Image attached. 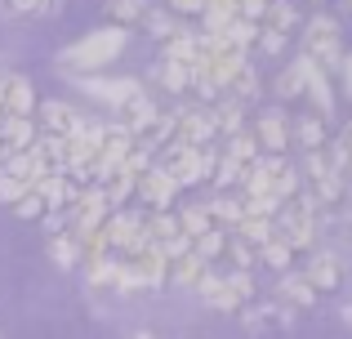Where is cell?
Segmentation results:
<instances>
[{"mask_svg":"<svg viewBox=\"0 0 352 339\" xmlns=\"http://www.w3.org/2000/svg\"><path fill=\"white\" fill-rule=\"evenodd\" d=\"M241 210H245V219H276V215H281V197H276V192H267V197H250V201H241Z\"/></svg>","mask_w":352,"mask_h":339,"instance_id":"ab89813d","label":"cell"},{"mask_svg":"<svg viewBox=\"0 0 352 339\" xmlns=\"http://www.w3.org/2000/svg\"><path fill=\"white\" fill-rule=\"evenodd\" d=\"M0 103H5V72H0ZM0 121H5V107H0Z\"/></svg>","mask_w":352,"mask_h":339,"instance_id":"6f0895ef","label":"cell"},{"mask_svg":"<svg viewBox=\"0 0 352 339\" xmlns=\"http://www.w3.org/2000/svg\"><path fill=\"white\" fill-rule=\"evenodd\" d=\"M36 125H41V134H50V139H72V134L80 130V112L72 103H63V98H50V103L36 107Z\"/></svg>","mask_w":352,"mask_h":339,"instance_id":"ba28073f","label":"cell"},{"mask_svg":"<svg viewBox=\"0 0 352 339\" xmlns=\"http://www.w3.org/2000/svg\"><path fill=\"white\" fill-rule=\"evenodd\" d=\"M156 116H161V107H156L147 94H138V98H129L125 107H116V125H120L125 134H134V139H143V134L152 130Z\"/></svg>","mask_w":352,"mask_h":339,"instance_id":"2e32d148","label":"cell"},{"mask_svg":"<svg viewBox=\"0 0 352 339\" xmlns=\"http://www.w3.org/2000/svg\"><path fill=\"white\" fill-rule=\"evenodd\" d=\"M219 161H223V148H219V143L197 148V152H192V161H188V170L179 174V188H201V183H210V179H214V170H219Z\"/></svg>","mask_w":352,"mask_h":339,"instance_id":"ac0fdd59","label":"cell"},{"mask_svg":"<svg viewBox=\"0 0 352 339\" xmlns=\"http://www.w3.org/2000/svg\"><path fill=\"white\" fill-rule=\"evenodd\" d=\"M258 263L285 277V272H290V263H294V250L281 241V237H272V241H263V245H258Z\"/></svg>","mask_w":352,"mask_h":339,"instance_id":"1f68e13d","label":"cell"},{"mask_svg":"<svg viewBox=\"0 0 352 339\" xmlns=\"http://www.w3.org/2000/svg\"><path fill=\"white\" fill-rule=\"evenodd\" d=\"M303 94L312 98V107H317V116L321 121H335V85H330V72H321L317 63H312V72H308V89Z\"/></svg>","mask_w":352,"mask_h":339,"instance_id":"ffe728a7","label":"cell"},{"mask_svg":"<svg viewBox=\"0 0 352 339\" xmlns=\"http://www.w3.org/2000/svg\"><path fill=\"white\" fill-rule=\"evenodd\" d=\"M241 5H267V0H241Z\"/></svg>","mask_w":352,"mask_h":339,"instance_id":"94428289","label":"cell"},{"mask_svg":"<svg viewBox=\"0 0 352 339\" xmlns=\"http://www.w3.org/2000/svg\"><path fill=\"white\" fill-rule=\"evenodd\" d=\"M236 14H241V0H210L206 14H201V27H197V32L201 36H219V32H228V27H232Z\"/></svg>","mask_w":352,"mask_h":339,"instance_id":"cb8c5ba5","label":"cell"},{"mask_svg":"<svg viewBox=\"0 0 352 339\" xmlns=\"http://www.w3.org/2000/svg\"><path fill=\"white\" fill-rule=\"evenodd\" d=\"M303 277H308V286L317 290V295H330V290L344 286L348 268H344V259H339L335 250H317V254L308 259V268H303Z\"/></svg>","mask_w":352,"mask_h":339,"instance_id":"9c48e42d","label":"cell"},{"mask_svg":"<svg viewBox=\"0 0 352 339\" xmlns=\"http://www.w3.org/2000/svg\"><path fill=\"white\" fill-rule=\"evenodd\" d=\"M219 148H223V157H228V161H236L241 170H250L258 157H263V152H258V143H254V134H250V125H245L241 134H232V139H223Z\"/></svg>","mask_w":352,"mask_h":339,"instance_id":"83f0119b","label":"cell"},{"mask_svg":"<svg viewBox=\"0 0 352 339\" xmlns=\"http://www.w3.org/2000/svg\"><path fill=\"white\" fill-rule=\"evenodd\" d=\"M321 5H326V0H321Z\"/></svg>","mask_w":352,"mask_h":339,"instance_id":"e7e4bbea","label":"cell"},{"mask_svg":"<svg viewBox=\"0 0 352 339\" xmlns=\"http://www.w3.org/2000/svg\"><path fill=\"white\" fill-rule=\"evenodd\" d=\"M161 58H170V63H179V67L197 72L201 63H206V36H201V32H188V27H179V32H174L170 41L161 45Z\"/></svg>","mask_w":352,"mask_h":339,"instance_id":"8fae6325","label":"cell"},{"mask_svg":"<svg viewBox=\"0 0 352 339\" xmlns=\"http://www.w3.org/2000/svg\"><path fill=\"white\" fill-rule=\"evenodd\" d=\"M134 197L143 201V210H174V197H179V183L170 179L165 170H147L143 179L134 183Z\"/></svg>","mask_w":352,"mask_h":339,"instance_id":"30bf717a","label":"cell"},{"mask_svg":"<svg viewBox=\"0 0 352 339\" xmlns=\"http://www.w3.org/2000/svg\"><path fill=\"white\" fill-rule=\"evenodd\" d=\"M210 272V263H201L197 254H188V259H179V263H170V281H179V286H188V290H197L201 286V277Z\"/></svg>","mask_w":352,"mask_h":339,"instance_id":"836d02e7","label":"cell"},{"mask_svg":"<svg viewBox=\"0 0 352 339\" xmlns=\"http://www.w3.org/2000/svg\"><path fill=\"white\" fill-rule=\"evenodd\" d=\"M174 219H179V232L188 237V241H201V237L210 232V210L206 206H183V210H174Z\"/></svg>","mask_w":352,"mask_h":339,"instance_id":"4dcf8cb0","label":"cell"},{"mask_svg":"<svg viewBox=\"0 0 352 339\" xmlns=\"http://www.w3.org/2000/svg\"><path fill=\"white\" fill-rule=\"evenodd\" d=\"M339 85H344V94H348V103H352V54H344V63H339Z\"/></svg>","mask_w":352,"mask_h":339,"instance_id":"11a10c76","label":"cell"},{"mask_svg":"<svg viewBox=\"0 0 352 339\" xmlns=\"http://www.w3.org/2000/svg\"><path fill=\"white\" fill-rule=\"evenodd\" d=\"M210 0H170V14H206Z\"/></svg>","mask_w":352,"mask_h":339,"instance_id":"db71d44e","label":"cell"},{"mask_svg":"<svg viewBox=\"0 0 352 339\" xmlns=\"http://www.w3.org/2000/svg\"><path fill=\"white\" fill-rule=\"evenodd\" d=\"M348 183H352V174H348Z\"/></svg>","mask_w":352,"mask_h":339,"instance_id":"be15d7a7","label":"cell"},{"mask_svg":"<svg viewBox=\"0 0 352 339\" xmlns=\"http://www.w3.org/2000/svg\"><path fill=\"white\" fill-rule=\"evenodd\" d=\"M344 27H339L335 14H326V9H317V14L303 23V58H312L321 72H330L335 76L339 63H344Z\"/></svg>","mask_w":352,"mask_h":339,"instance_id":"6da1fadb","label":"cell"},{"mask_svg":"<svg viewBox=\"0 0 352 339\" xmlns=\"http://www.w3.org/2000/svg\"><path fill=\"white\" fill-rule=\"evenodd\" d=\"M143 27H147V32H152V36H156L161 45L170 41L174 32H179V23H174V14H170V9H156V5H152V14L143 18Z\"/></svg>","mask_w":352,"mask_h":339,"instance_id":"f35d334b","label":"cell"},{"mask_svg":"<svg viewBox=\"0 0 352 339\" xmlns=\"http://www.w3.org/2000/svg\"><path fill=\"white\" fill-rule=\"evenodd\" d=\"M147 14H152V0H107L103 5V18L112 27H120V32H134Z\"/></svg>","mask_w":352,"mask_h":339,"instance_id":"44dd1931","label":"cell"},{"mask_svg":"<svg viewBox=\"0 0 352 339\" xmlns=\"http://www.w3.org/2000/svg\"><path fill=\"white\" fill-rule=\"evenodd\" d=\"M254 50H258V54H267V58H281V54L290 50V36H276V32H258Z\"/></svg>","mask_w":352,"mask_h":339,"instance_id":"bcb514c9","label":"cell"},{"mask_svg":"<svg viewBox=\"0 0 352 339\" xmlns=\"http://www.w3.org/2000/svg\"><path fill=\"white\" fill-rule=\"evenodd\" d=\"M232 237H241L245 245H254V250H258L263 241H272V237H276V228H272V219H241Z\"/></svg>","mask_w":352,"mask_h":339,"instance_id":"d590c367","label":"cell"},{"mask_svg":"<svg viewBox=\"0 0 352 339\" xmlns=\"http://www.w3.org/2000/svg\"><path fill=\"white\" fill-rule=\"evenodd\" d=\"M125 41H129V32H120V27H98V32L80 36L76 45H67V50H63V63L76 67V72H98L125 50Z\"/></svg>","mask_w":352,"mask_h":339,"instance_id":"7a4b0ae2","label":"cell"},{"mask_svg":"<svg viewBox=\"0 0 352 339\" xmlns=\"http://www.w3.org/2000/svg\"><path fill=\"white\" fill-rule=\"evenodd\" d=\"M129 263H134V272L143 277L147 290H161L165 281H170V259H165V250H161V245H152V241L138 245V250L129 254Z\"/></svg>","mask_w":352,"mask_h":339,"instance_id":"7c38bea8","label":"cell"},{"mask_svg":"<svg viewBox=\"0 0 352 339\" xmlns=\"http://www.w3.org/2000/svg\"><path fill=\"white\" fill-rule=\"evenodd\" d=\"M250 134H254L258 152L263 157H290V116L281 112V107H267V112H258L254 121H250Z\"/></svg>","mask_w":352,"mask_h":339,"instance_id":"277c9868","label":"cell"},{"mask_svg":"<svg viewBox=\"0 0 352 339\" xmlns=\"http://www.w3.org/2000/svg\"><path fill=\"white\" fill-rule=\"evenodd\" d=\"M276 304H285L290 313H294V308H312V304H317V290L308 286L303 272H285L281 286H276Z\"/></svg>","mask_w":352,"mask_h":339,"instance_id":"7402d4cb","label":"cell"},{"mask_svg":"<svg viewBox=\"0 0 352 339\" xmlns=\"http://www.w3.org/2000/svg\"><path fill=\"white\" fill-rule=\"evenodd\" d=\"M206 210H210V223H214L219 232H236V223L245 219V210H241V197H214Z\"/></svg>","mask_w":352,"mask_h":339,"instance_id":"f1b7e54d","label":"cell"},{"mask_svg":"<svg viewBox=\"0 0 352 339\" xmlns=\"http://www.w3.org/2000/svg\"><path fill=\"white\" fill-rule=\"evenodd\" d=\"M197 295L206 299L210 308H219V313H245L250 299H254V277H250V272H232V277L206 272L201 286H197Z\"/></svg>","mask_w":352,"mask_h":339,"instance_id":"3957f363","label":"cell"},{"mask_svg":"<svg viewBox=\"0 0 352 339\" xmlns=\"http://www.w3.org/2000/svg\"><path fill=\"white\" fill-rule=\"evenodd\" d=\"M290 143L299 152H326L330 148V125L321 116L303 112V116H290Z\"/></svg>","mask_w":352,"mask_h":339,"instance_id":"5bb4252c","label":"cell"},{"mask_svg":"<svg viewBox=\"0 0 352 339\" xmlns=\"http://www.w3.org/2000/svg\"><path fill=\"white\" fill-rule=\"evenodd\" d=\"M5 116H18V121H36V85L27 76H9L5 72Z\"/></svg>","mask_w":352,"mask_h":339,"instance_id":"9a60e30c","label":"cell"},{"mask_svg":"<svg viewBox=\"0 0 352 339\" xmlns=\"http://www.w3.org/2000/svg\"><path fill=\"white\" fill-rule=\"evenodd\" d=\"M143 237L152 245H165L179 237V219H174V210H143Z\"/></svg>","mask_w":352,"mask_h":339,"instance_id":"d4e9b609","label":"cell"},{"mask_svg":"<svg viewBox=\"0 0 352 339\" xmlns=\"http://www.w3.org/2000/svg\"><path fill=\"white\" fill-rule=\"evenodd\" d=\"M14 215H18V219H32V223H41V219L50 215V206H45V201L36 197V192H27V197L14 206Z\"/></svg>","mask_w":352,"mask_h":339,"instance_id":"7dc6e473","label":"cell"},{"mask_svg":"<svg viewBox=\"0 0 352 339\" xmlns=\"http://www.w3.org/2000/svg\"><path fill=\"white\" fill-rule=\"evenodd\" d=\"M228 94H232L241 107H254L258 98H263V72H258L254 63H245V67L236 72V80H232V89H228Z\"/></svg>","mask_w":352,"mask_h":339,"instance_id":"484cf974","label":"cell"},{"mask_svg":"<svg viewBox=\"0 0 352 339\" xmlns=\"http://www.w3.org/2000/svg\"><path fill=\"white\" fill-rule=\"evenodd\" d=\"M103 232H107V245H112L116 259H129V254L147 241L143 237V210H112Z\"/></svg>","mask_w":352,"mask_h":339,"instance_id":"5b68a950","label":"cell"},{"mask_svg":"<svg viewBox=\"0 0 352 339\" xmlns=\"http://www.w3.org/2000/svg\"><path fill=\"white\" fill-rule=\"evenodd\" d=\"M112 290H116V295H147L143 277L134 272V263H129V259H116V268H112Z\"/></svg>","mask_w":352,"mask_h":339,"instance_id":"e575fe53","label":"cell"},{"mask_svg":"<svg viewBox=\"0 0 352 339\" xmlns=\"http://www.w3.org/2000/svg\"><path fill=\"white\" fill-rule=\"evenodd\" d=\"M152 166H156V157H152L147 148H138V143H134V152L125 157V166H120L116 174H125V179H134V183H138V179H143L147 170H152Z\"/></svg>","mask_w":352,"mask_h":339,"instance_id":"7bdbcfd3","label":"cell"},{"mask_svg":"<svg viewBox=\"0 0 352 339\" xmlns=\"http://www.w3.org/2000/svg\"><path fill=\"white\" fill-rule=\"evenodd\" d=\"M5 174H14V179L32 183V179H36V170H32V157H27V152H18V157H9V161H5Z\"/></svg>","mask_w":352,"mask_h":339,"instance_id":"681fc988","label":"cell"},{"mask_svg":"<svg viewBox=\"0 0 352 339\" xmlns=\"http://www.w3.org/2000/svg\"><path fill=\"white\" fill-rule=\"evenodd\" d=\"M36 139H41V125H36V121H18V116H5V121H0V143H5L9 157L32 152Z\"/></svg>","mask_w":352,"mask_h":339,"instance_id":"d6986e66","label":"cell"},{"mask_svg":"<svg viewBox=\"0 0 352 339\" xmlns=\"http://www.w3.org/2000/svg\"><path fill=\"white\" fill-rule=\"evenodd\" d=\"M258 32H263V27H258V23H245V18H232V27H228V41H232L236 45V50H254V41H258Z\"/></svg>","mask_w":352,"mask_h":339,"instance_id":"60d3db41","label":"cell"},{"mask_svg":"<svg viewBox=\"0 0 352 339\" xmlns=\"http://www.w3.org/2000/svg\"><path fill=\"white\" fill-rule=\"evenodd\" d=\"M339 317H344V326L352 331V304H344V308H339Z\"/></svg>","mask_w":352,"mask_h":339,"instance_id":"9f6ffc18","label":"cell"},{"mask_svg":"<svg viewBox=\"0 0 352 339\" xmlns=\"http://www.w3.org/2000/svg\"><path fill=\"white\" fill-rule=\"evenodd\" d=\"M27 192H32V183H23V179H14V174H5V170H0V201H5L9 210H14L18 201L27 197Z\"/></svg>","mask_w":352,"mask_h":339,"instance_id":"ee69618b","label":"cell"},{"mask_svg":"<svg viewBox=\"0 0 352 339\" xmlns=\"http://www.w3.org/2000/svg\"><path fill=\"white\" fill-rule=\"evenodd\" d=\"M241 174H245V170H241L236 166V161H219V170H214V179H210V188H219V192H228V188H236V183H241Z\"/></svg>","mask_w":352,"mask_h":339,"instance_id":"f6af8a7d","label":"cell"},{"mask_svg":"<svg viewBox=\"0 0 352 339\" xmlns=\"http://www.w3.org/2000/svg\"><path fill=\"white\" fill-rule=\"evenodd\" d=\"M5 161H9V152H5V143H0V170H5Z\"/></svg>","mask_w":352,"mask_h":339,"instance_id":"680465c9","label":"cell"},{"mask_svg":"<svg viewBox=\"0 0 352 339\" xmlns=\"http://www.w3.org/2000/svg\"><path fill=\"white\" fill-rule=\"evenodd\" d=\"M129 152H134V134H125L116 121H107L103 139H98V166H103V174H116L120 166H125Z\"/></svg>","mask_w":352,"mask_h":339,"instance_id":"4fadbf2b","label":"cell"},{"mask_svg":"<svg viewBox=\"0 0 352 339\" xmlns=\"http://www.w3.org/2000/svg\"><path fill=\"white\" fill-rule=\"evenodd\" d=\"M50 259L58 263V268H76V263H80V245H76V237H72V232L50 237Z\"/></svg>","mask_w":352,"mask_h":339,"instance_id":"74e56055","label":"cell"},{"mask_svg":"<svg viewBox=\"0 0 352 339\" xmlns=\"http://www.w3.org/2000/svg\"><path fill=\"white\" fill-rule=\"evenodd\" d=\"M228 237L232 232H219V228H210L201 241H192V254H197L201 263H214V259H223V250H228Z\"/></svg>","mask_w":352,"mask_h":339,"instance_id":"8d00e7d4","label":"cell"},{"mask_svg":"<svg viewBox=\"0 0 352 339\" xmlns=\"http://www.w3.org/2000/svg\"><path fill=\"white\" fill-rule=\"evenodd\" d=\"M245 112L250 107H241L232 94H223L214 107H210V116H214V130H219V139H232V134L245 130Z\"/></svg>","mask_w":352,"mask_h":339,"instance_id":"603a6c76","label":"cell"},{"mask_svg":"<svg viewBox=\"0 0 352 339\" xmlns=\"http://www.w3.org/2000/svg\"><path fill=\"white\" fill-rule=\"evenodd\" d=\"M41 223H45V232H50V237H63V232H72V215H67V210H50V215H45Z\"/></svg>","mask_w":352,"mask_h":339,"instance_id":"f907efd6","label":"cell"},{"mask_svg":"<svg viewBox=\"0 0 352 339\" xmlns=\"http://www.w3.org/2000/svg\"><path fill=\"white\" fill-rule=\"evenodd\" d=\"M58 0H0V14L9 18H50Z\"/></svg>","mask_w":352,"mask_h":339,"instance_id":"d6a6232c","label":"cell"},{"mask_svg":"<svg viewBox=\"0 0 352 339\" xmlns=\"http://www.w3.org/2000/svg\"><path fill=\"white\" fill-rule=\"evenodd\" d=\"M161 250H165V259H170V263H179V259H188V254H192V241H188V237L179 232L174 241H165Z\"/></svg>","mask_w":352,"mask_h":339,"instance_id":"816d5d0a","label":"cell"},{"mask_svg":"<svg viewBox=\"0 0 352 339\" xmlns=\"http://www.w3.org/2000/svg\"><path fill=\"white\" fill-rule=\"evenodd\" d=\"M174 143H183V148H192V152L219 143V130H214L210 107H179V130H174Z\"/></svg>","mask_w":352,"mask_h":339,"instance_id":"52a82bcc","label":"cell"},{"mask_svg":"<svg viewBox=\"0 0 352 339\" xmlns=\"http://www.w3.org/2000/svg\"><path fill=\"white\" fill-rule=\"evenodd\" d=\"M339 9H344V14H352V0H339Z\"/></svg>","mask_w":352,"mask_h":339,"instance_id":"91938a15","label":"cell"},{"mask_svg":"<svg viewBox=\"0 0 352 339\" xmlns=\"http://www.w3.org/2000/svg\"><path fill=\"white\" fill-rule=\"evenodd\" d=\"M299 27V5L294 0H272L263 14V32H276V36H294Z\"/></svg>","mask_w":352,"mask_h":339,"instance_id":"4316f807","label":"cell"},{"mask_svg":"<svg viewBox=\"0 0 352 339\" xmlns=\"http://www.w3.org/2000/svg\"><path fill=\"white\" fill-rule=\"evenodd\" d=\"M152 80H156L161 89H170V94H188V89H192V72L179 67V63H170V58H161V63L152 67Z\"/></svg>","mask_w":352,"mask_h":339,"instance_id":"f546056e","label":"cell"},{"mask_svg":"<svg viewBox=\"0 0 352 339\" xmlns=\"http://www.w3.org/2000/svg\"><path fill=\"white\" fill-rule=\"evenodd\" d=\"M330 148H335V152H344V157H348V166H352V121L344 125V130H339V139H330Z\"/></svg>","mask_w":352,"mask_h":339,"instance_id":"f5cc1de1","label":"cell"},{"mask_svg":"<svg viewBox=\"0 0 352 339\" xmlns=\"http://www.w3.org/2000/svg\"><path fill=\"white\" fill-rule=\"evenodd\" d=\"M76 85L85 89L89 98H98V103H107L112 112H116V107H125L129 98L147 94V89H143V80H138V76H120V80H107V76H98V80H94V76H76Z\"/></svg>","mask_w":352,"mask_h":339,"instance_id":"8992f818","label":"cell"},{"mask_svg":"<svg viewBox=\"0 0 352 339\" xmlns=\"http://www.w3.org/2000/svg\"><path fill=\"white\" fill-rule=\"evenodd\" d=\"M112 268H116V254L112 259H98V263H85V272H89V286H112Z\"/></svg>","mask_w":352,"mask_h":339,"instance_id":"c3c4849f","label":"cell"},{"mask_svg":"<svg viewBox=\"0 0 352 339\" xmlns=\"http://www.w3.org/2000/svg\"><path fill=\"white\" fill-rule=\"evenodd\" d=\"M134 339H152V335H134Z\"/></svg>","mask_w":352,"mask_h":339,"instance_id":"6125c7cd","label":"cell"},{"mask_svg":"<svg viewBox=\"0 0 352 339\" xmlns=\"http://www.w3.org/2000/svg\"><path fill=\"white\" fill-rule=\"evenodd\" d=\"M308 72H312V58H294L290 67H281L276 72V80H272V94H276V103H294V98L308 89Z\"/></svg>","mask_w":352,"mask_h":339,"instance_id":"e0dca14e","label":"cell"},{"mask_svg":"<svg viewBox=\"0 0 352 339\" xmlns=\"http://www.w3.org/2000/svg\"><path fill=\"white\" fill-rule=\"evenodd\" d=\"M223 259H232L236 263V272H250L258 263V250L254 245H245L241 237H228V250H223Z\"/></svg>","mask_w":352,"mask_h":339,"instance_id":"b9f144b4","label":"cell"}]
</instances>
